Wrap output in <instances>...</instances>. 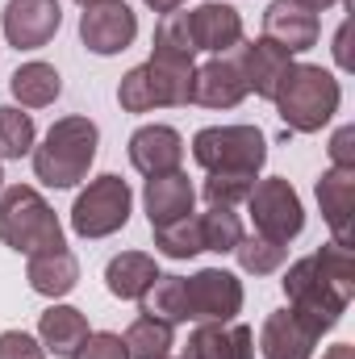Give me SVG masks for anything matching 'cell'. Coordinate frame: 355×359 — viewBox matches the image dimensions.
Wrapping results in <instances>:
<instances>
[{
	"label": "cell",
	"instance_id": "6da1fadb",
	"mask_svg": "<svg viewBox=\"0 0 355 359\" xmlns=\"http://www.w3.org/2000/svg\"><path fill=\"white\" fill-rule=\"evenodd\" d=\"M96 147H100V130L96 121L84 113H72V117H59L42 147H34V176L42 180L46 188H76L80 180L88 176L92 159H96Z\"/></svg>",
	"mask_w": 355,
	"mask_h": 359
},
{
	"label": "cell",
	"instance_id": "7a4b0ae2",
	"mask_svg": "<svg viewBox=\"0 0 355 359\" xmlns=\"http://www.w3.org/2000/svg\"><path fill=\"white\" fill-rule=\"evenodd\" d=\"M339 100H343L339 80L318 63H293L272 96L284 130H293V134H318L339 113Z\"/></svg>",
	"mask_w": 355,
	"mask_h": 359
},
{
	"label": "cell",
	"instance_id": "3957f363",
	"mask_svg": "<svg viewBox=\"0 0 355 359\" xmlns=\"http://www.w3.org/2000/svg\"><path fill=\"white\" fill-rule=\"evenodd\" d=\"M0 243L17 255H38V251L63 247V226L38 188H29V184L0 188Z\"/></svg>",
	"mask_w": 355,
	"mask_h": 359
},
{
	"label": "cell",
	"instance_id": "277c9868",
	"mask_svg": "<svg viewBox=\"0 0 355 359\" xmlns=\"http://www.w3.org/2000/svg\"><path fill=\"white\" fill-rule=\"evenodd\" d=\"M284 297H288V309L322 339V334H330L339 322H343V313H347V297L318 271V259L314 255H305V259H297L293 268L284 271Z\"/></svg>",
	"mask_w": 355,
	"mask_h": 359
},
{
	"label": "cell",
	"instance_id": "5b68a950",
	"mask_svg": "<svg viewBox=\"0 0 355 359\" xmlns=\"http://www.w3.org/2000/svg\"><path fill=\"white\" fill-rule=\"evenodd\" d=\"M192 159L205 172H251L267 163V138L255 126H205L192 138Z\"/></svg>",
	"mask_w": 355,
	"mask_h": 359
},
{
	"label": "cell",
	"instance_id": "8992f818",
	"mask_svg": "<svg viewBox=\"0 0 355 359\" xmlns=\"http://www.w3.org/2000/svg\"><path fill=\"white\" fill-rule=\"evenodd\" d=\"M196 72V67H192ZM192 72L168 67V63H138L134 72L121 76L117 84V104L126 113H151V109H180L192 104Z\"/></svg>",
	"mask_w": 355,
	"mask_h": 359
},
{
	"label": "cell",
	"instance_id": "52a82bcc",
	"mask_svg": "<svg viewBox=\"0 0 355 359\" xmlns=\"http://www.w3.org/2000/svg\"><path fill=\"white\" fill-rule=\"evenodd\" d=\"M134 192L121 176H96L72 205V230L80 238H109L130 222Z\"/></svg>",
	"mask_w": 355,
	"mask_h": 359
},
{
	"label": "cell",
	"instance_id": "ba28073f",
	"mask_svg": "<svg viewBox=\"0 0 355 359\" xmlns=\"http://www.w3.org/2000/svg\"><path fill=\"white\" fill-rule=\"evenodd\" d=\"M247 213L255 222V234H264L272 243H293L301 230H305V209H301V196L288 180L272 176V180H255L251 196H247Z\"/></svg>",
	"mask_w": 355,
	"mask_h": 359
},
{
	"label": "cell",
	"instance_id": "9c48e42d",
	"mask_svg": "<svg viewBox=\"0 0 355 359\" xmlns=\"http://www.w3.org/2000/svg\"><path fill=\"white\" fill-rule=\"evenodd\" d=\"M188 322H234L243 313V280L234 271L201 268L184 280Z\"/></svg>",
	"mask_w": 355,
	"mask_h": 359
},
{
	"label": "cell",
	"instance_id": "30bf717a",
	"mask_svg": "<svg viewBox=\"0 0 355 359\" xmlns=\"http://www.w3.org/2000/svg\"><path fill=\"white\" fill-rule=\"evenodd\" d=\"M138 38V17L126 0H92L80 17V42L92 55H121Z\"/></svg>",
	"mask_w": 355,
	"mask_h": 359
},
{
	"label": "cell",
	"instance_id": "8fae6325",
	"mask_svg": "<svg viewBox=\"0 0 355 359\" xmlns=\"http://www.w3.org/2000/svg\"><path fill=\"white\" fill-rule=\"evenodd\" d=\"M0 21H4L8 46H17V50H38V46H46V42L59 34L63 8H59V0H8Z\"/></svg>",
	"mask_w": 355,
	"mask_h": 359
},
{
	"label": "cell",
	"instance_id": "7c38bea8",
	"mask_svg": "<svg viewBox=\"0 0 355 359\" xmlns=\"http://www.w3.org/2000/svg\"><path fill=\"white\" fill-rule=\"evenodd\" d=\"M243 96H247V80L239 67V46L226 55H213L209 63H201L192 72V104L234 109V104H243Z\"/></svg>",
	"mask_w": 355,
	"mask_h": 359
},
{
	"label": "cell",
	"instance_id": "4fadbf2b",
	"mask_svg": "<svg viewBox=\"0 0 355 359\" xmlns=\"http://www.w3.org/2000/svg\"><path fill=\"white\" fill-rule=\"evenodd\" d=\"M188 34H192V46L196 55L209 50V55H226L243 42V17L234 4H222V0H205L196 8H188Z\"/></svg>",
	"mask_w": 355,
	"mask_h": 359
},
{
	"label": "cell",
	"instance_id": "5bb4252c",
	"mask_svg": "<svg viewBox=\"0 0 355 359\" xmlns=\"http://www.w3.org/2000/svg\"><path fill=\"white\" fill-rule=\"evenodd\" d=\"M130 163H134V172H142L147 180L180 172V163H184V138L172 126H142V130L130 134Z\"/></svg>",
	"mask_w": 355,
	"mask_h": 359
},
{
	"label": "cell",
	"instance_id": "9a60e30c",
	"mask_svg": "<svg viewBox=\"0 0 355 359\" xmlns=\"http://www.w3.org/2000/svg\"><path fill=\"white\" fill-rule=\"evenodd\" d=\"M184 359H255V330L243 322H201L188 334Z\"/></svg>",
	"mask_w": 355,
	"mask_h": 359
},
{
	"label": "cell",
	"instance_id": "2e32d148",
	"mask_svg": "<svg viewBox=\"0 0 355 359\" xmlns=\"http://www.w3.org/2000/svg\"><path fill=\"white\" fill-rule=\"evenodd\" d=\"M318 34H322L318 13H309V8H301V4H293V0H272V4H267L264 38L276 42V46H284L288 55H301V50L318 46Z\"/></svg>",
	"mask_w": 355,
	"mask_h": 359
},
{
	"label": "cell",
	"instance_id": "e0dca14e",
	"mask_svg": "<svg viewBox=\"0 0 355 359\" xmlns=\"http://www.w3.org/2000/svg\"><path fill=\"white\" fill-rule=\"evenodd\" d=\"M239 67H243V80H247V92L272 100L284 72L293 67V55L267 38H255V42H239Z\"/></svg>",
	"mask_w": 355,
	"mask_h": 359
},
{
	"label": "cell",
	"instance_id": "ac0fdd59",
	"mask_svg": "<svg viewBox=\"0 0 355 359\" xmlns=\"http://www.w3.org/2000/svg\"><path fill=\"white\" fill-rule=\"evenodd\" d=\"M142 205H147V217H151V230L155 226H172L180 217H192V205H196V188L184 172H168V176H151L142 188Z\"/></svg>",
	"mask_w": 355,
	"mask_h": 359
},
{
	"label": "cell",
	"instance_id": "d6986e66",
	"mask_svg": "<svg viewBox=\"0 0 355 359\" xmlns=\"http://www.w3.org/2000/svg\"><path fill=\"white\" fill-rule=\"evenodd\" d=\"M318 205L339 247H351V213H355V168H330L318 180Z\"/></svg>",
	"mask_w": 355,
	"mask_h": 359
},
{
	"label": "cell",
	"instance_id": "ffe728a7",
	"mask_svg": "<svg viewBox=\"0 0 355 359\" xmlns=\"http://www.w3.org/2000/svg\"><path fill=\"white\" fill-rule=\"evenodd\" d=\"M314 347H318V334L293 309H276L264 318V330H260L264 359H309Z\"/></svg>",
	"mask_w": 355,
	"mask_h": 359
},
{
	"label": "cell",
	"instance_id": "44dd1931",
	"mask_svg": "<svg viewBox=\"0 0 355 359\" xmlns=\"http://www.w3.org/2000/svg\"><path fill=\"white\" fill-rule=\"evenodd\" d=\"M25 280H29V288L38 297L59 301V297H67L80 284V259L67 251V243L63 247H51V251H38V255H29Z\"/></svg>",
	"mask_w": 355,
	"mask_h": 359
},
{
	"label": "cell",
	"instance_id": "7402d4cb",
	"mask_svg": "<svg viewBox=\"0 0 355 359\" xmlns=\"http://www.w3.org/2000/svg\"><path fill=\"white\" fill-rule=\"evenodd\" d=\"M88 318L72 305H51L42 318H38V343L46 347V355H59V359H72L84 339H88Z\"/></svg>",
	"mask_w": 355,
	"mask_h": 359
},
{
	"label": "cell",
	"instance_id": "603a6c76",
	"mask_svg": "<svg viewBox=\"0 0 355 359\" xmlns=\"http://www.w3.org/2000/svg\"><path fill=\"white\" fill-rule=\"evenodd\" d=\"M155 280H159V268H155V259L142 255V251H121V255H113L109 268H105V288H109L117 301H138Z\"/></svg>",
	"mask_w": 355,
	"mask_h": 359
},
{
	"label": "cell",
	"instance_id": "cb8c5ba5",
	"mask_svg": "<svg viewBox=\"0 0 355 359\" xmlns=\"http://www.w3.org/2000/svg\"><path fill=\"white\" fill-rule=\"evenodd\" d=\"M8 92L17 96V104L21 109H46V104H55L59 100V92H63V76L51 67V63H21L13 76H8Z\"/></svg>",
	"mask_w": 355,
	"mask_h": 359
},
{
	"label": "cell",
	"instance_id": "d4e9b609",
	"mask_svg": "<svg viewBox=\"0 0 355 359\" xmlns=\"http://www.w3.org/2000/svg\"><path fill=\"white\" fill-rule=\"evenodd\" d=\"M155 63H168V67H184L192 72L196 67V46H192V34H188V13H163L159 29H155V50H151Z\"/></svg>",
	"mask_w": 355,
	"mask_h": 359
},
{
	"label": "cell",
	"instance_id": "484cf974",
	"mask_svg": "<svg viewBox=\"0 0 355 359\" xmlns=\"http://www.w3.org/2000/svg\"><path fill=\"white\" fill-rule=\"evenodd\" d=\"M121 343H126L130 359H168L176 347V326H168L151 313H138L130 322V330L121 334Z\"/></svg>",
	"mask_w": 355,
	"mask_h": 359
},
{
	"label": "cell",
	"instance_id": "4316f807",
	"mask_svg": "<svg viewBox=\"0 0 355 359\" xmlns=\"http://www.w3.org/2000/svg\"><path fill=\"white\" fill-rule=\"evenodd\" d=\"M138 301H142L138 313H151V318H159L168 326L188 322V309H184V276H159Z\"/></svg>",
	"mask_w": 355,
	"mask_h": 359
},
{
	"label": "cell",
	"instance_id": "83f0119b",
	"mask_svg": "<svg viewBox=\"0 0 355 359\" xmlns=\"http://www.w3.org/2000/svg\"><path fill=\"white\" fill-rule=\"evenodd\" d=\"M230 255L239 259V268L247 271V276H272V271L284 268L288 247H284V243H272V238H264V234H243L239 247H234Z\"/></svg>",
	"mask_w": 355,
	"mask_h": 359
},
{
	"label": "cell",
	"instance_id": "f1b7e54d",
	"mask_svg": "<svg viewBox=\"0 0 355 359\" xmlns=\"http://www.w3.org/2000/svg\"><path fill=\"white\" fill-rule=\"evenodd\" d=\"M201 226V247L205 251H217V255H230L243 238V222L234 209H222V205H209V213L196 217Z\"/></svg>",
	"mask_w": 355,
	"mask_h": 359
},
{
	"label": "cell",
	"instance_id": "f546056e",
	"mask_svg": "<svg viewBox=\"0 0 355 359\" xmlns=\"http://www.w3.org/2000/svg\"><path fill=\"white\" fill-rule=\"evenodd\" d=\"M34 117L21 113L17 104H0V159H21L34 151Z\"/></svg>",
	"mask_w": 355,
	"mask_h": 359
},
{
	"label": "cell",
	"instance_id": "4dcf8cb0",
	"mask_svg": "<svg viewBox=\"0 0 355 359\" xmlns=\"http://www.w3.org/2000/svg\"><path fill=\"white\" fill-rule=\"evenodd\" d=\"M155 247H159L168 259H192V255H201L205 247H201V226H196V217H180L172 226H155Z\"/></svg>",
	"mask_w": 355,
	"mask_h": 359
},
{
	"label": "cell",
	"instance_id": "1f68e13d",
	"mask_svg": "<svg viewBox=\"0 0 355 359\" xmlns=\"http://www.w3.org/2000/svg\"><path fill=\"white\" fill-rule=\"evenodd\" d=\"M251 188H255V176H251V172H209V180H205L201 192H205L209 205L234 209V205H247Z\"/></svg>",
	"mask_w": 355,
	"mask_h": 359
},
{
	"label": "cell",
	"instance_id": "d6a6232c",
	"mask_svg": "<svg viewBox=\"0 0 355 359\" xmlns=\"http://www.w3.org/2000/svg\"><path fill=\"white\" fill-rule=\"evenodd\" d=\"M314 259H318V271H322V276H326V280L347 297V301H351V297H355V255H351V247L326 243Z\"/></svg>",
	"mask_w": 355,
	"mask_h": 359
},
{
	"label": "cell",
	"instance_id": "836d02e7",
	"mask_svg": "<svg viewBox=\"0 0 355 359\" xmlns=\"http://www.w3.org/2000/svg\"><path fill=\"white\" fill-rule=\"evenodd\" d=\"M72 359H130V351H126L121 334H113V330H96V334L84 339V347H80Z\"/></svg>",
	"mask_w": 355,
	"mask_h": 359
},
{
	"label": "cell",
	"instance_id": "e575fe53",
	"mask_svg": "<svg viewBox=\"0 0 355 359\" xmlns=\"http://www.w3.org/2000/svg\"><path fill=\"white\" fill-rule=\"evenodd\" d=\"M0 359H46V347L25 330H4L0 334Z\"/></svg>",
	"mask_w": 355,
	"mask_h": 359
},
{
	"label": "cell",
	"instance_id": "d590c367",
	"mask_svg": "<svg viewBox=\"0 0 355 359\" xmlns=\"http://www.w3.org/2000/svg\"><path fill=\"white\" fill-rule=\"evenodd\" d=\"M330 168H355V126H343L330 138Z\"/></svg>",
	"mask_w": 355,
	"mask_h": 359
},
{
	"label": "cell",
	"instance_id": "8d00e7d4",
	"mask_svg": "<svg viewBox=\"0 0 355 359\" xmlns=\"http://www.w3.org/2000/svg\"><path fill=\"white\" fill-rule=\"evenodd\" d=\"M347 29H351V25L343 21V25H339V38H335V59H339V67H343V72L351 67V55H347Z\"/></svg>",
	"mask_w": 355,
	"mask_h": 359
},
{
	"label": "cell",
	"instance_id": "74e56055",
	"mask_svg": "<svg viewBox=\"0 0 355 359\" xmlns=\"http://www.w3.org/2000/svg\"><path fill=\"white\" fill-rule=\"evenodd\" d=\"M151 13H176V8H184V0H142Z\"/></svg>",
	"mask_w": 355,
	"mask_h": 359
},
{
	"label": "cell",
	"instance_id": "f35d334b",
	"mask_svg": "<svg viewBox=\"0 0 355 359\" xmlns=\"http://www.w3.org/2000/svg\"><path fill=\"white\" fill-rule=\"evenodd\" d=\"M293 4H301V8H309V13H326V8H335L339 0H293Z\"/></svg>",
	"mask_w": 355,
	"mask_h": 359
},
{
	"label": "cell",
	"instance_id": "ab89813d",
	"mask_svg": "<svg viewBox=\"0 0 355 359\" xmlns=\"http://www.w3.org/2000/svg\"><path fill=\"white\" fill-rule=\"evenodd\" d=\"M322 359H355V347L351 343H339V347H330Z\"/></svg>",
	"mask_w": 355,
	"mask_h": 359
},
{
	"label": "cell",
	"instance_id": "60d3db41",
	"mask_svg": "<svg viewBox=\"0 0 355 359\" xmlns=\"http://www.w3.org/2000/svg\"><path fill=\"white\" fill-rule=\"evenodd\" d=\"M0 188H4V172H0Z\"/></svg>",
	"mask_w": 355,
	"mask_h": 359
},
{
	"label": "cell",
	"instance_id": "b9f144b4",
	"mask_svg": "<svg viewBox=\"0 0 355 359\" xmlns=\"http://www.w3.org/2000/svg\"><path fill=\"white\" fill-rule=\"evenodd\" d=\"M76 4H92V0H76Z\"/></svg>",
	"mask_w": 355,
	"mask_h": 359
}]
</instances>
